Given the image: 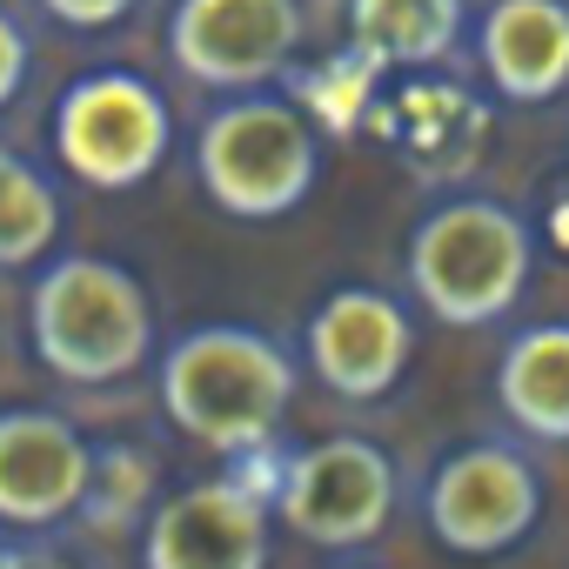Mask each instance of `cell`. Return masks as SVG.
<instances>
[{
  "label": "cell",
  "instance_id": "6da1fadb",
  "mask_svg": "<svg viewBox=\"0 0 569 569\" xmlns=\"http://www.w3.org/2000/svg\"><path fill=\"white\" fill-rule=\"evenodd\" d=\"M154 389H161V416L188 442L234 462L274 442L281 416L296 402V362L274 336L248 322H201L168 342Z\"/></svg>",
  "mask_w": 569,
  "mask_h": 569
},
{
  "label": "cell",
  "instance_id": "7a4b0ae2",
  "mask_svg": "<svg viewBox=\"0 0 569 569\" xmlns=\"http://www.w3.org/2000/svg\"><path fill=\"white\" fill-rule=\"evenodd\" d=\"M409 296L442 329H496L516 316L536 274V228L496 194L436 201L402 248Z\"/></svg>",
  "mask_w": 569,
  "mask_h": 569
},
{
  "label": "cell",
  "instance_id": "3957f363",
  "mask_svg": "<svg viewBox=\"0 0 569 569\" xmlns=\"http://www.w3.org/2000/svg\"><path fill=\"white\" fill-rule=\"evenodd\" d=\"M28 342L41 369L74 389L128 382L154 356V302L134 268L108 254H61L41 261L28 289Z\"/></svg>",
  "mask_w": 569,
  "mask_h": 569
},
{
  "label": "cell",
  "instance_id": "277c9868",
  "mask_svg": "<svg viewBox=\"0 0 569 569\" xmlns=\"http://www.w3.org/2000/svg\"><path fill=\"white\" fill-rule=\"evenodd\" d=\"M194 181L228 221H281L322 181V134L274 88L228 94L194 134Z\"/></svg>",
  "mask_w": 569,
  "mask_h": 569
},
{
  "label": "cell",
  "instance_id": "5b68a950",
  "mask_svg": "<svg viewBox=\"0 0 569 569\" xmlns=\"http://www.w3.org/2000/svg\"><path fill=\"white\" fill-rule=\"evenodd\" d=\"M48 134H54V161L74 181L101 194H128L161 174L174 148V108L134 68H88L61 88Z\"/></svg>",
  "mask_w": 569,
  "mask_h": 569
},
{
  "label": "cell",
  "instance_id": "8992f818",
  "mask_svg": "<svg viewBox=\"0 0 569 569\" xmlns=\"http://www.w3.org/2000/svg\"><path fill=\"white\" fill-rule=\"evenodd\" d=\"M422 522L449 556L489 562L529 542L542 522V469L509 436H476L436 462L422 482Z\"/></svg>",
  "mask_w": 569,
  "mask_h": 569
},
{
  "label": "cell",
  "instance_id": "52a82bcc",
  "mask_svg": "<svg viewBox=\"0 0 569 569\" xmlns=\"http://www.w3.org/2000/svg\"><path fill=\"white\" fill-rule=\"evenodd\" d=\"M402 502V469L369 436H322L296 456H281L274 476V522L316 549H362L389 529Z\"/></svg>",
  "mask_w": 569,
  "mask_h": 569
},
{
  "label": "cell",
  "instance_id": "ba28073f",
  "mask_svg": "<svg viewBox=\"0 0 569 569\" xmlns=\"http://www.w3.org/2000/svg\"><path fill=\"white\" fill-rule=\"evenodd\" d=\"M302 0H174L168 8V61L181 81L214 94H254L289 74L302 54Z\"/></svg>",
  "mask_w": 569,
  "mask_h": 569
},
{
  "label": "cell",
  "instance_id": "9c48e42d",
  "mask_svg": "<svg viewBox=\"0 0 569 569\" xmlns=\"http://www.w3.org/2000/svg\"><path fill=\"white\" fill-rule=\"evenodd\" d=\"M302 356H309V376L329 396L382 402L416 362V316L389 289H376V281H342V289H329L309 309Z\"/></svg>",
  "mask_w": 569,
  "mask_h": 569
},
{
  "label": "cell",
  "instance_id": "30bf717a",
  "mask_svg": "<svg viewBox=\"0 0 569 569\" xmlns=\"http://www.w3.org/2000/svg\"><path fill=\"white\" fill-rule=\"evenodd\" d=\"M274 509L234 469L188 482L141 516V569H268Z\"/></svg>",
  "mask_w": 569,
  "mask_h": 569
},
{
  "label": "cell",
  "instance_id": "8fae6325",
  "mask_svg": "<svg viewBox=\"0 0 569 569\" xmlns=\"http://www.w3.org/2000/svg\"><path fill=\"white\" fill-rule=\"evenodd\" d=\"M94 482V442L74 416L14 402L0 409V522L8 529H61L81 516Z\"/></svg>",
  "mask_w": 569,
  "mask_h": 569
},
{
  "label": "cell",
  "instance_id": "7c38bea8",
  "mask_svg": "<svg viewBox=\"0 0 569 569\" xmlns=\"http://www.w3.org/2000/svg\"><path fill=\"white\" fill-rule=\"evenodd\" d=\"M476 61L509 108L569 94V0H489L476 21Z\"/></svg>",
  "mask_w": 569,
  "mask_h": 569
},
{
  "label": "cell",
  "instance_id": "4fadbf2b",
  "mask_svg": "<svg viewBox=\"0 0 569 569\" xmlns=\"http://www.w3.org/2000/svg\"><path fill=\"white\" fill-rule=\"evenodd\" d=\"M496 409L522 442H569V322H529L502 342Z\"/></svg>",
  "mask_w": 569,
  "mask_h": 569
},
{
  "label": "cell",
  "instance_id": "5bb4252c",
  "mask_svg": "<svg viewBox=\"0 0 569 569\" xmlns=\"http://www.w3.org/2000/svg\"><path fill=\"white\" fill-rule=\"evenodd\" d=\"M469 28V0H349V54L362 68H436Z\"/></svg>",
  "mask_w": 569,
  "mask_h": 569
},
{
  "label": "cell",
  "instance_id": "9a60e30c",
  "mask_svg": "<svg viewBox=\"0 0 569 569\" xmlns=\"http://www.w3.org/2000/svg\"><path fill=\"white\" fill-rule=\"evenodd\" d=\"M61 241V188L0 141V268H41Z\"/></svg>",
  "mask_w": 569,
  "mask_h": 569
},
{
  "label": "cell",
  "instance_id": "2e32d148",
  "mask_svg": "<svg viewBox=\"0 0 569 569\" xmlns=\"http://www.w3.org/2000/svg\"><path fill=\"white\" fill-rule=\"evenodd\" d=\"M41 14L68 34H108L134 14V0H41Z\"/></svg>",
  "mask_w": 569,
  "mask_h": 569
},
{
  "label": "cell",
  "instance_id": "e0dca14e",
  "mask_svg": "<svg viewBox=\"0 0 569 569\" xmlns=\"http://www.w3.org/2000/svg\"><path fill=\"white\" fill-rule=\"evenodd\" d=\"M28 74H34V48H28V28H21L8 8H0V108H14V101H21Z\"/></svg>",
  "mask_w": 569,
  "mask_h": 569
},
{
  "label": "cell",
  "instance_id": "ac0fdd59",
  "mask_svg": "<svg viewBox=\"0 0 569 569\" xmlns=\"http://www.w3.org/2000/svg\"><path fill=\"white\" fill-rule=\"evenodd\" d=\"M0 569H81V562L48 549V542H34V536H8L0 542Z\"/></svg>",
  "mask_w": 569,
  "mask_h": 569
},
{
  "label": "cell",
  "instance_id": "d6986e66",
  "mask_svg": "<svg viewBox=\"0 0 569 569\" xmlns=\"http://www.w3.org/2000/svg\"><path fill=\"white\" fill-rule=\"evenodd\" d=\"M342 569H369V562H342Z\"/></svg>",
  "mask_w": 569,
  "mask_h": 569
}]
</instances>
